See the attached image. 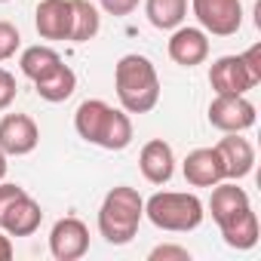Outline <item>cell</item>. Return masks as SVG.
Wrapping results in <instances>:
<instances>
[{
    "mask_svg": "<svg viewBox=\"0 0 261 261\" xmlns=\"http://www.w3.org/2000/svg\"><path fill=\"white\" fill-rule=\"evenodd\" d=\"M114 89L126 114H148L160 101V77L148 56L129 53L114 68Z\"/></svg>",
    "mask_w": 261,
    "mask_h": 261,
    "instance_id": "1",
    "label": "cell"
},
{
    "mask_svg": "<svg viewBox=\"0 0 261 261\" xmlns=\"http://www.w3.org/2000/svg\"><path fill=\"white\" fill-rule=\"evenodd\" d=\"M142 218H145V200L136 188L129 185L111 188L98 209V233L111 246H126L139 233Z\"/></svg>",
    "mask_w": 261,
    "mask_h": 261,
    "instance_id": "2",
    "label": "cell"
},
{
    "mask_svg": "<svg viewBox=\"0 0 261 261\" xmlns=\"http://www.w3.org/2000/svg\"><path fill=\"white\" fill-rule=\"evenodd\" d=\"M203 200L188 191H160L151 200H145V215L154 227L169 233H188L203 224Z\"/></svg>",
    "mask_w": 261,
    "mask_h": 261,
    "instance_id": "3",
    "label": "cell"
},
{
    "mask_svg": "<svg viewBox=\"0 0 261 261\" xmlns=\"http://www.w3.org/2000/svg\"><path fill=\"white\" fill-rule=\"evenodd\" d=\"M191 10L206 34L230 37L243 25V4L240 0H191Z\"/></svg>",
    "mask_w": 261,
    "mask_h": 261,
    "instance_id": "4",
    "label": "cell"
},
{
    "mask_svg": "<svg viewBox=\"0 0 261 261\" xmlns=\"http://www.w3.org/2000/svg\"><path fill=\"white\" fill-rule=\"evenodd\" d=\"M209 123L218 133H246L255 126V105L246 95H215L209 105Z\"/></svg>",
    "mask_w": 261,
    "mask_h": 261,
    "instance_id": "5",
    "label": "cell"
},
{
    "mask_svg": "<svg viewBox=\"0 0 261 261\" xmlns=\"http://www.w3.org/2000/svg\"><path fill=\"white\" fill-rule=\"evenodd\" d=\"M49 252L56 261H77L89 252V227L68 215V218H59L49 230Z\"/></svg>",
    "mask_w": 261,
    "mask_h": 261,
    "instance_id": "6",
    "label": "cell"
},
{
    "mask_svg": "<svg viewBox=\"0 0 261 261\" xmlns=\"http://www.w3.org/2000/svg\"><path fill=\"white\" fill-rule=\"evenodd\" d=\"M209 86L215 89V95H246L258 83L243 65V56H221L209 68Z\"/></svg>",
    "mask_w": 261,
    "mask_h": 261,
    "instance_id": "7",
    "label": "cell"
},
{
    "mask_svg": "<svg viewBox=\"0 0 261 261\" xmlns=\"http://www.w3.org/2000/svg\"><path fill=\"white\" fill-rule=\"evenodd\" d=\"M40 129L28 114H7L0 120V151L7 157H25L37 148Z\"/></svg>",
    "mask_w": 261,
    "mask_h": 261,
    "instance_id": "8",
    "label": "cell"
},
{
    "mask_svg": "<svg viewBox=\"0 0 261 261\" xmlns=\"http://www.w3.org/2000/svg\"><path fill=\"white\" fill-rule=\"evenodd\" d=\"M166 49H169V59L175 65L194 68V65H203L209 59V37H206L203 28H191V25L185 28V25H178L172 31V37H169Z\"/></svg>",
    "mask_w": 261,
    "mask_h": 261,
    "instance_id": "9",
    "label": "cell"
},
{
    "mask_svg": "<svg viewBox=\"0 0 261 261\" xmlns=\"http://www.w3.org/2000/svg\"><path fill=\"white\" fill-rule=\"evenodd\" d=\"M215 151L221 157L224 178H230V181L246 178L255 166V148L249 139H243V133H224V139L215 145Z\"/></svg>",
    "mask_w": 261,
    "mask_h": 261,
    "instance_id": "10",
    "label": "cell"
},
{
    "mask_svg": "<svg viewBox=\"0 0 261 261\" xmlns=\"http://www.w3.org/2000/svg\"><path fill=\"white\" fill-rule=\"evenodd\" d=\"M71 0H40L34 13V28L43 40H71Z\"/></svg>",
    "mask_w": 261,
    "mask_h": 261,
    "instance_id": "11",
    "label": "cell"
},
{
    "mask_svg": "<svg viewBox=\"0 0 261 261\" xmlns=\"http://www.w3.org/2000/svg\"><path fill=\"white\" fill-rule=\"evenodd\" d=\"M181 172H185V181L191 188H212V185L224 181V166H221V157L215 148L191 151L181 163Z\"/></svg>",
    "mask_w": 261,
    "mask_h": 261,
    "instance_id": "12",
    "label": "cell"
},
{
    "mask_svg": "<svg viewBox=\"0 0 261 261\" xmlns=\"http://www.w3.org/2000/svg\"><path fill=\"white\" fill-rule=\"evenodd\" d=\"M139 169L151 185H166L175 175V154H172L169 142L151 139L139 154Z\"/></svg>",
    "mask_w": 261,
    "mask_h": 261,
    "instance_id": "13",
    "label": "cell"
},
{
    "mask_svg": "<svg viewBox=\"0 0 261 261\" xmlns=\"http://www.w3.org/2000/svg\"><path fill=\"white\" fill-rule=\"evenodd\" d=\"M43 221V209L37 200H31L28 194H22L19 200L10 203V209L0 215V227L10 237H31Z\"/></svg>",
    "mask_w": 261,
    "mask_h": 261,
    "instance_id": "14",
    "label": "cell"
},
{
    "mask_svg": "<svg viewBox=\"0 0 261 261\" xmlns=\"http://www.w3.org/2000/svg\"><path fill=\"white\" fill-rule=\"evenodd\" d=\"M252 203H249V194L237 185V181H230V178H224V181H218V185H212V197H209V212H212V218H215V224H224V221H230V218H237L240 212H246Z\"/></svg>",
    "mask_w": 261,
    "mask_h": 261,
    "instance_id": "15",
    "label": "cell"
},
{
    "mask_svg": "<svg viewBox=\"0 0 261 261\" xmlns=\"http://www.w3.org/2000/svg\"><path fill=\"white\" fill-rule=\"evenodd\" d=\"M108 114H111V105L101 101V98H86L80 101L77 114H74V129H77V136L89 145H98V136H101V129L108 123Z\"/></svg>",
    "mask_w": 261,
    "mask_h": 261,
    "instance_id": "16",
    "label": "cell"
},
{
    "mask_svg": "<svg viewBox=\"0 0 261 261\" xmlns=\"http://www.w3.org/2000/svg\"><path fill=\"white\" fill-rule=\"evenodd\" d=\"M218 230H221L224 243H227L230 249H240V252L255 249V246H258V233H261V230H258V215L252 212V206H249L246 212H240L237 218L218 224Z\"/></svg>",
    "mask_w": 261,
    "mask_h": 261,
    "instance_id": "17",
    "label": "cell"
},
{
    "mask_svg": "<svg viewBox=\"0 0 261 261\" xmlns=\"http://www.w3.org/2000/svg\"><path fill=\"white\" fill-rule=\"evenodd\" d=\"M129 142H133V120H129V114L123 108H111L108 123H105L101 136H98V148L123 151V148H129Z\"/></svg>",
    "mask_w": 261,
    "mask_h": 261,
    "instance_id": "18",
    "label": "cell"
},
{
    "mask_svg": "<svg viewBox=\"0 0 261 261\" xmlns=\"http://www.w3.org/2000/svg\"><path fill=\"white\" fill-rule=\"evenodd\" d=\"M148 22L160 31H175L188 19V0H145Z\"/></svg>",
    "mask_w": 261,
    "mask_h": 261,
    "instance_id": "19",
    "label": "cell"
},
{
    "mask_svg": "<svg viewBox=\"0 0 261 261\" xmlns=\"http://www.w3.org/2000/svg\"><path fill=\"white\" fill-rule=\"evenodd\" d=\"M62 65V56L53 49V46H28L25 53H22V62H19V68H22V74L28 77V80H43V77H49L56 68Z\"/></svg>",
    "mask_w": 261,
    "mask_h": 261,
    "instance_id": "20",
    "label": "cell"
},
{
    "mask_svg": "<svg viewBox=\"0 0 261 261\" xmlns=\"http://www.w3.org/2000/svg\"><path fill=\"white\" fill-rule=\"evenodd\" d=\"M34 89H37V95H40L43 101H53V105H56V101H65V98H71L74 89H77V74L62 62L49 77L37 80Z\"/></svg>",
    "mask_w": 261,
    "mask_h": 261,
    "instance_id": "21",
    "label": "cell"
},
{
    "mask_svg": "<svg viewBox=\"0 0 261 261\" xmlns=\"http://www.w3.org/2000/svg\"><path fill=\"white\" fill-rule=\"evenodd\" d=\"M71 13H74V22H71V40L74 43H86L98 34L101 28V16L98 10L89 4V0H71Z\"/></svg>",
    "mask_w": 261,
    "mask_h": 261,
    "instance_id": "22",
    "label": "cell"
},
{
    "mask_svg": "<svg viewBox=\"0 0 261 261\" xmlns=\"http://www.w3.org/2000/svg\"><path fill=\"white\" fill-rule=\"evenodd\" d=\"M22 46V34L13 22H4L0 19V62H7L16 56V49Z\"/></svg>",
    "mask_w": 261,
    "mask_h": 261,
    "instance_id": "23",
    "label": "cell"
},
{
    "mask_svg": "<svg viewBox=\"0 0 261 261\" xmlns=\"http://www.w3.org/2000/svg\"><path fill=\"white\" fill-rule=\"evenodd\" d=\"M16 95H19V83H16V77H13L7 68H0V111H7V108L16 101Z\"/></svg>",
    "mask_w": 261,
    "mask_h": 261,
    "instance_id": "24",
    "label": "cell"
},
{
    "mask_svg": "<svg viewBox=\"0 0 261 261\" xmlns=\"http://www.w3.org/2000/svg\"><path fill=\"white\" fill-rule=\"evenodd\" d=\"M151 261H191V252L185 246H172V243H163L157 249H151L148 255Z\"/></svg>",
    "mask_w": 261,
    "mask_h": 261,
    "instance_id": "25",
    "label": "cell"
},
{
    "mask_svg": "<svg viewBox=\"0 0 261 261\" xmlns=\"http://www.w3.org/2000/svg\"><path fill=\"white\" fill-rule=\"evenodd\" d=\"M243 56V65L249 68V74H252V80L255 83H261V43H252L246 53H240Z\"/></svg>",
    "mask_w": 261,
    "mask_h": 261,
    "instance_id": "26",
    "label": "cell"
},
{
    "mask_svg": "<svg viewBox=\"0 0 261 261\" xmlns=\"http://www.w3.org/2000/svg\"><path fill=\"white\" fill-rule=\"evenodd\" d=\"M22 194H28V191L19 188V185H10V181H0V215H4V212L10 209V203L19 200Z\"/></svg>",
    "mask_w": 261,
    "mask_h": 261,
    "instance_id": "27",
    "label": "cell"
},
{
    "mask_svg": "<svg viewBox=\"0 0 261 261\" xmlns=\"http://www.w3.org/2000/svg\"><path fill=\"white\" fill-rule=\"evenodd\" d=\"M139 7V0H101V10L108 16H129Z\"/></svg>",
    "mask_w": 261,
    "mask_h": 261,
    "instance_id": "28",
    "label": "cell"
},
{
    "mask_svg": "<svg viewBox=\"0 0 261 261\" xmlns=\"http://www.w3.org/2000/svg\"><path fill=\"white\" fill-rule=\"evenodd\" d=\"M13 258V240H10V233L0 227V261H10Z\"/></svg>",
    "mask_w": 261,
    "mask_h": 261,
    "instance_id": "29",
    "label": "cell"
},
{
    "mask_svg": "<svg viewBox=\"0 0 261 261\" xmlns=\"http://www.w3.org/2000/svg\"><path fill=\"white\" fill-rule=\"evenodd\" d=\"M7 169H10V163H7V154H4V151H0V181H4V178H7Z\"/></svg>",
    "mask_w": 261,
    "mask_h": 261,
    "instance_id": "30",
    "label": "cell"
},
{
    "mask_svg": "<svg viewBox=\"0 0 261 261\" xmlns=\"http://www.w3.org/2000/svg\"><path fill=\"white\" fill-rule=\"evenodd\" d=\"M0 4H7V0H0Z\"/></svg>",
    "mask_w": 261,
    "mask_h": 261,
    "instance_id": "31",
    "label": "cell"
}]
</instances>
